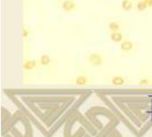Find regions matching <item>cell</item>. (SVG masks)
Here are the masks:
<instances>
[{"mask_svg": "<svg viewBox=\"0 0 152 137\" xmlns=\"http://www.w3.org/2000/svg\"><path fill=\"white\" fill-rule=\"evenodd\" d=\"M126 83V78L121 76H115L111 78V84L113 86H123Z\"/></svg>", "mask_w": 152, "mask_h": 137, "instance_id": "6", "label": "cell"}, {"mask_svg": "<svg viewBox=\"0 0 152 137\" xmlns=\"http://www.w3.org/2000/svg\"><path fill=\"white\" fill-rule=\"evenodd\" d=\"M61 9L67 13L73 12L77 9V4L74 0H63L61 3Z\"/></svg>", "mask_w": 152, "mask_h": 137, "instance_id": "2", "label": "cell"}, {"mask_svg": "<svg viewBox=\"0 0 152 137\" xmlns=\"http://www.w3.org/2000/svg\"><path fill=\"white\" fill-rule=\"evenodd\" d=\"M136 9L139 12H143L148 9V6L144 0H139L136 4Z\"/></svg>", "mask_w": 152, "mask_h": 137, "instance_id": "11", "label": "cell"}, {"mask_svg": "<svg viewBox=\"0 0 152 137\" xmlns=\"http://www.w3.org/2000/svg\"><path fill=\"white\" fill-rule=\"evenodd\" d=\"M21 34H22V37L24 38H27L30 37V30L25 28V27H23L22 28V30H21Z\"/></svg>", "mask_w": 152, "mask_h": 137, "instance_id": "12", "label": "cell"}, {"mask_svg": "<svg viewBox=\"0 0 152 137\" xmlns=\"http://www.w3.org/2000/svg\"><path fill=\"white\" fill-rule=\"evenodd\" d=\"M37 67V62L35 60H26L23 64L22 68L27 71H31Z\"/></svg>", "mask_w": 152, "mask_h": 137, "instance_id": "4", "label": "cell"}, {"mask_svg": "<svg viewBox=\"0 0 152 137\" xmlns=\"http://www.w3.org/2000/svg\"><path fill=\"white\" fill-rule=\"evenodd\" d=\"M133 47H134V44L131 40H123L120 44V49L125 53L131 52L133 49Z\"/></svg>", "mask_w": 152, "mask_h": 137, "instance_id": "3", "label": "cell"}, {"mask_svg": "<svg viewBox=\"0 0 152 137\" xmlns=\"http://www.w3.org/2000/svg\"><path fill=\"white\" fill-rule=\"evenodd\" d=\"M51 62H52V59L48 54H43V55L40 56L39 64L41 66H48L51 63Z\"/></svg>", "mask_w": 152, "mask_h": 137, "instance_id": "7", "label": "cell"}, {"mask_svg": "<svg viewBox=\"0 0 152 137\" xmlns=\"http://www.w3.org/2000/svg\"><path fill=\"white\" fill-rule=\"evenodd\" d=\"M108 28L111 32H116V31H119L121 29V26L117 21H110L108 24Z\"/></svg>", "mask_w": 152, "mask_h": 137, "instance_id": "9", "label": "cell"}, {"mask_svg": "<svg viewBox=\"0 0 152 137\" xmlns=\"http://www.w3.org/2000/svg\"><path fill=\"white\" fill-rule=\"evenodd\" d=\"M88 81H89V79H88L87 77L82 75V76H78V77H76L75 83L77 86H85V85H86L88 83Z\"/></svg>", "mask_w": 152, "mask_h": 137, "instance_id": "10", "label": "cell"}, {"mask_svg": "<svg viewBox=\"0 0 152 137\" xmlns=\"http://www.w3.org/2000/svg\"><path fill=\"white\" fill-rule=\"evenodd\" d=\"M144 1L146 2L148 8H152V0H144Z\"/></svg>", "mask_w": 152, "mask_h": 137, "instance_id": "14", "label": "cell"}, {"mask_svg": "<svg viewBox=\"0 0 152 137\" xmlns=\"http://www.w3.org/2000/svg\"><path fill=\"white\" fill-rule=\"evenodd\" d=\"M88 62L92 66H95V67L102 66L104 62V57L100 53H91L88 56Z\"/></svg>", "mask_w": 152, "mask_h": 137, "instance_id": "1", "label": "cell"}, {"mask_svg": "<svg viewBox=\"0 0 152 137\" xmlns=\"http://www.w3.org/2000/svg\"><path fill=\"white\" fill-rule=\"evenodd\" d=\"M149 84V81L148 79H145V78L141 79V80L139 81V85H140V86H148Z\"/></svg>", "mask_w": 152, "mask_h": 137, "instance_id": "13", "label": "cell"}, {"mask_svg": "<svg viewBox=\"0 0 152 137\" xmlns=\"http://www.w3.org/2000/svg\"><path fill=\"white\" fill-rule=\"evenodd\" d=\"M109 37H110V39H111L112 42H114V43H121L124 40V35L120 31L111 32L109 35Z\"/></svg>", "mask_w": 152, "mask_h": 137, "instance_id": "5", "label": "cell"}, {"mask_svg": "<svg viewBox=\"0 0 152 137\" xmlns=\"http://www.w3.org/2000/svg\"><path fill=\"white\" fill-rule=\"evenodd\" d=\"M122 9L126 12H128V11H131L133 7V3L132 0H123L122 1Z\"/></svg>", "mask_w": 152, "mask_h": 137, "instance_id": "8", "label": "cell"}]
</instances>
